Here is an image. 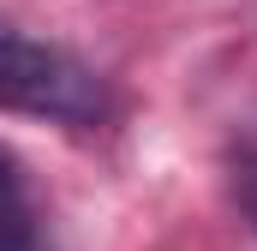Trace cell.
I'll return each mask as SVG.
<instances>
[{
	"instance_id": "7a4b0ae2",
	"label": "cell",
	"mask_w": 257,
	"mask_h": 251,
	"mask_svg": "<svg viewBox=\"0 0 257 251\" xmlns=\"http://www.w3.org/2000/svg\"><path fill=\"white\" fill-rule=\"evenodd\" d=\"M0 251H48V227L24 191L18 162L0 150Z\"/></svg>"
},
{
	"instance_id": "3957f363",
	"label": "cell",
	"mask_w": 257,
	"mask_h": 251,
	"mask_svg": "<svg viewBox=\"0 0 257 251\" xmlns=\"http://www.w3.org/2000/svg\"><path fill=\"white\" fill-rule=\"evenodd\" d=\"M233 197H239V209L257 227V126L239 132V144H233Z\"/></svg>"
},
{
	"instance_id": "6da1fadb",
	"label": "cell",
	"mask_w": 257,
	"mask_h": 251,
	"mask_svg": "<svg viewBox=\"0 0 257 251\" xmlns=\"http://www.w3.org/2000/svg\"><path fill=\"white\" fill-rule=\"evenodd\" d=\"M0 114H30L54 126H102L108 120V84L96 66H84L72 48L42 42L0 18Z\"/></svg>"
}]
</instances>
